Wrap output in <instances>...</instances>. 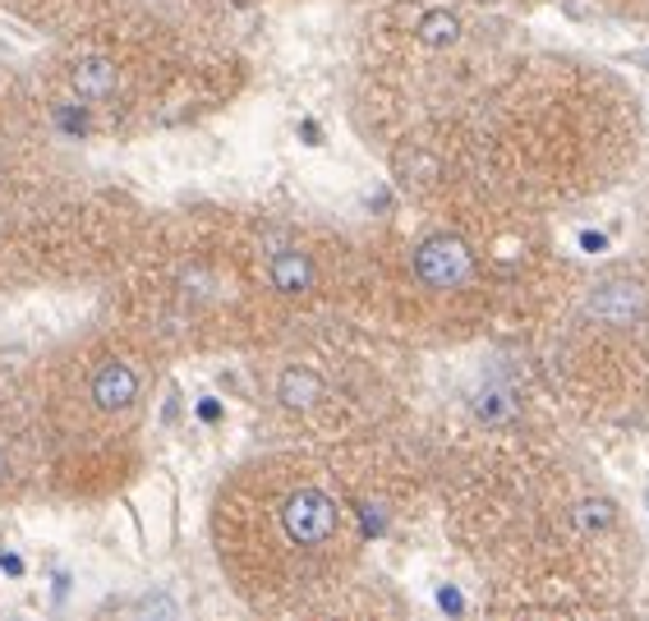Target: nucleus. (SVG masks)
I'll return each mask as SVG.
<instances>
[{
  "label": "nucleus",
  "mask_w": 649,
  "mask_h": 621,
  "mask_svg": "<svg viewBox=\"0 0 649 621\" xmlns=\"http://www.w3.org/2000/svg\"><path fill=\"white\" fill-rule=\"evenodd\" d=\"M51 479V446L32 414V401L19 383H0V502H19Z\"/></svg>",
  "instance_id": "nucleus-6"
},
{
  "label": "nucleus",
  "mask_w": 649,
  "mask_h": 621,
  "mask_svg": "<svg viewBox=\"0 0 649 621\" xmlns=\"http://www.w3.org/2000/svg\"><path fill=\"white\" fill-rule=\"evenodd\" d=\"M608 10H618L622 19H636V23H649V0H603Z\"/></svg>",
  "instance_id": "nucleus-8"
},
{
  "label": "nucleus",
  "mask_w": 649,
  "mask_h": 621,
  "mask_svg": "<svg viewBox=\"0 0 649 621\" xmlns=\"http://www.w3.org/2000/svg\"><path fill=\"white\" fill-rule=\"evenodd\" d=\"M456 474L452 525L461 543L517 590H594L622 562L618 506L576 483L558 456L484 452Z\"/></svg>",
  "instance_id": "nucleus-2"
},
{
  "label": "nucleus",
  "mask_w": 649,
  "mask_h": 621,
  "mask_svg": "<svg viewBox=\"0 0 649 621\" xmlns=\"http://www.w3.org/2000/svg\"><path fill=\"white\" fill-rule=\"evenodd\" d=\"M208 69L217 65L194 60L176 28L111 6L60 32L38 101L60 129L134 134L166 111H185L189 83H203Z\"/></svg>",
  "instance_id": "nucleus-3"
},
{
  "label": "nucleus",
  "mask_w": 649,
  "mask_h": 621,
  "mask_svg": "<svg viewBox=\"0 0 649 621\" xmlns=\"http://www.w3.org/2000/svg\"><path fill=\"white\" fill-rule=\"evenodd\" d=\"M47 111L38 97H23V88L0 69V180H23V166L32 144H42Z\"/></svg>",
  "instance_id": "nucleus-7"
},
{
  "label": "nucleus",
  "mask_w": 649,
  "mask_h": 621,
  "mask_svg": "<svg viewBox=\"0 0 649 621\" xmlns=\"http://www.w3.org/2000/svg\"><path fill=\"white\" fill-rule=\"evenodd\" d=\"M396 465L373 437L323 452H272L240 465L217 493V562L258 612H323L351 584L373 511H401Z\"/></svg>",
  "instance_id": "nucleus-1"
},
{
  "label": "nucleus",
  "mask_w": 649,
  "mask_h": 621,
  "mask_svg": "<svg viewBox=\"0 0 649 621\" xmlns=\"http://www.w3.org/2000/svg\"><path fill=\"white\" fill-rule=\"evenodd\" d=\"M549 368L586 410L649 401V267L608 272L558 308Z\"/></svg>",
  "instance_id": "nucleus-5"
},
{
  "label": "nucleus",
  "mask_w": 649,
  "mask_h": 621,
  "mask_svg": "<svg viewBox=\"0 0 649 621\" xmlns=\"http://www.w3.org/2000/svg\"><path fill=\"white\" fill-rule=\"evenodd\" d=\"M166 351L134 323L101 327L60 345L23 377L32 414L51 446V479L75 483L116 474L120 452L144 424Z\"/></svg>",
  "instance_id": "nucleus-4"
}]
</instances>
